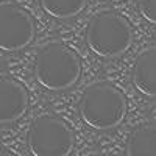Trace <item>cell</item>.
<instances>
[{"label": "cell", "instance_id": "6", "mask_svg": "<svg viewBox=\"0 0 156 156\" xmlns=\"http://www.w3.org/2000/svg\"><path fill=\"white\" fill-rule=\"evenodd\" d=\"M28 108L25 87L9 76L0 75V123L6 125L19 120Z\"/></svg>", "mask_w": 156, "mask_h": 156}, {"label": "cell", "instance_id": "8", "mask_svg": "<svg viewBox=\"0 0 156 156\" xmlns=\"http://www.w3.org/2000/svg\"><path fill=\"white\" fill-rule=\"evenodd\" d=\"M126 156H156V123L136 126L126 139Z\"/></svg>", "mask_w": 156, "mask_h": 156}, {"label": "cell", "instance_id": "3", "mask_svg": "<svg viewBox=\"0 0 156 156\" xmlns=\"http://www.w3.org/2000/svg\"><path fill=\"white\" fill-rule=\"evenodd\" d=\"M133 28L115 11H103L90 19L86 31V44L100 58H117L131 47Z\"/></svg>", "mask_w": 156, "mask_h": 156}, {"label": "cell", "instance_id": "12", "mask_svg": "<svg viewBox=\"0 0 156 156\" xmlns=\"http://www.w3.org/2000/svg\"><path fill=\"white\" fill-rule=\"evenodd\" d=\"M89 156H101V154H89Z\"/></svg>", "mask_w": 156, "mask_h": 156}, {"label": "cell", "instance_id": "1", "mask_svg": "<svg viewBox=\"0 0 156 156\" xmlns=\"http://www.w3.org/2000/svg\"><path fill=\"white\" fill-rule=\"evenodd\" d=\"M78 112L87 126L106 131L122 123L126 114V101L123 94L112 84L94 83L81 94Z\"/></svg>", "mask_w": 156, "mask_h": 156}, {"label": "cell", "instance_id": "9", "mask_svg": "<svg viewBox=\"0 0 156 156\" xmlns=\"http://www.w3.org/2000/svg\"><path fill=\"white\" fill-rule=\"evenodd\" d=\"M39 3L50 17L66 20L80 14L86 6V0H39Z\"/></svg>", "mask_w": 156, "mask_h": 156}, {"label": "cell", "instance_id": "11", "mask_svg": "<svg viewBox=\"0 0 156 156\" xmlns=\"http://www.w3.org/2000/svg\"><path fill=\"white\" fill-rule=\"evenodd\" d=\"M0 156H14V154H12L8 148H5V147L0 145Z\"/></svg>", "mask_w": 156, "mask_h": 156}, {"label": "cell", "instance_id": "2", "mask_svg": "<svg viewBox=\"0 0 156 156\" xmlns=\"http://www.w3.org/2000/svg\"><path fill=\"white\" fill-rule=\"evenodd\" d=\"M81 75L80 58L67 45L53 42L42 47L34 61L36 81L47 90L72 87Z\"/></svg>", "mask_w": 156, "mask_h": 156}, {"label": "cell", "instance_id": "10", "mask_svg": "<svg viewBox=\"0 0 156 156\" xmlns=\"http://www.w3.org/2000/svg\"><path fill=\"white\" fill-rule=\"evenodd\" d=\"M137 9L148 23L156 25V0H137Z\"/></svg>", "mask_w": 156, "mask_h": 156}, {"label": "cell", "instance_id": "4", "mask_svg": "<svg viewBox=\"0 0 156 156\" xmlns=\"http://www.w3.org/2000/svg\"><path fill=\"white\" fill-rule=\"evenodd\" d=\"M73 142L72 128L55 115L37 117L27 131V147L33 156H69Z\"/></svg>", "mask_w": 156, "mask_h": 156}, {"label": "cell", "instance_id": "5", "mask_svg": "<svg viewBox=\"0 0 156 156\" xmlns=\"http://www.w3.org/2000/svg\"><path fill=\"white\" fill-rule=\"evenodd\" d=\"M33 37L34 22L27 11L12 3L0 5V50H22L31 44Z\"/></svg>", "mask_w": 156, "mask_h": 156}, {"label": "cell", "instance_id": "7", "mask_svg": "<svg viewBox=\"0 0 156 156\" xmlns=\"http://www.w3.org/2000/svg\"><path fill=\"white\" fill-rule=\"evenodd\" d=\"M133 84L142 95L156 98V50L140 53L133 67Z\"/></svg>", "mask_w": 156, "mask_h": 156}]
</instances>
